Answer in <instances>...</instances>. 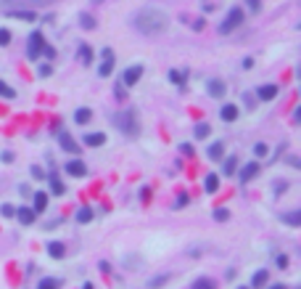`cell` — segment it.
<instances>
[{"label": "cell", "instance_id": "43", "mask_svg": "<svg viewBox=\"0 0 301 289\" xmlns=\"http://www.w3.org/2000/svg\"><path fill=\"white\" fill-rule=\"evenodd\" d=\"M32 175H35L37 180H45V173L40 170V167H32Z\"/></svg>", "mask_w": 301, "mask_h": 289}, {"label": "cell", "instance_id": "3", "mask_svg": "<svg viewBox=\"0 0 301 289\" xmlns=\"http://www.w3.org/2000/svg\"><path fill=\"white\" fill-rule=\"evenodd\" d=\"M114 122H117V128H122L127 135H137V119L132 117V112H119L117 117H114Z\"/></svg>", "mask_w": 301, "mask_h": 289}, {"label": "cell", "instance_id": "27", "mask_svg": "<svg viewBox=\"0 0 301 289\" xmlns=\"http://www.w3.org/2000/svg\"><path fill=\"white\" fill-rule=\"evenodd\" d=\"M79 24H82L85 29H95V24H98V22H95L90 13H79Z\"/></svg>", "mask_w": 301, "mask_h": 289}, {"label": "cell", "instance_id": "24", "mask_svg": "<svg viewBox=\"0 0 301 289\" xmlns=\"http://www.w3.org/2000/svg\"><path fill=\"white\" fill-rule=\"evenodd\" d=\"M111 72H114V58H103V64L98 67V74L101 77H108Z\"/></svg>", "mask_w": 301, "mask_h": 289}, {"label": "cell", "instance_id": "2", "mask_svg": "<svg viewBox=\"0 0 301 289\" xmlns=\"http://www.w3.org/2000/svg\"><path fill=\"white\" fill-rule=\"evenodd\" d=\"M243 19H246V13H243L241 8H238V6L230 8V11H227V16H225V22L219 24V32H222V35H230L233 29H238V27L243 24Z\"/></svg>", "mask_w": 301, "mask_h": 289}, {"label": "cell", "instance_id": "44", "mask_svg": "<svg viewBox=\"0 0 301 289\" xmlns=\"http://www.w3.org/2000/svg\"><path fill=\"white\" fill-rule=\"evenodd\" d=\"M203 27H206V22H203V19H196V22H193V29H196V32H201Z\"/></svg>", "mask_w": 301, "mask_h": 289}, {"label": "cell", "instance_id": "35", "mask_svg": "<svg viewBox=\"0 0 301 289\" xmlns=\"http://www.w3.org/2000/svg\"><path fill=\"white\" fill-rule=\"evenodd\" d=\"M51 191H53V194H63L66 189H63V183H61L58 178H51Z\"/></svg>", "mask_w": 301, "mask_h": 289}, {"label": "cell", "instance_id": "40", "mask_svg": "<svg viewBox=\"0 0 301 289\" xmlns=\"http://www.w3.org/2000/svg\"><path fill=\"white\" fill-rule=\"evenodd\" d=\"M180 151H182L185 157H196V149L190 146V143H180Z\"/></svg>", "mask_w": 301, "mask_h": 289}, {"label": "cell", "instance_id": "25", "mask_svg": "<svg viewBox=\"0 0 301 289\" xmlns=\"http://www.w3.org/2000/svg\"><path fill=\"white\" fill-rule=\"evenodd\" d=\"M283 220L288 223V225H293V228H296V225H301V212H298V210H293V212H288V215H283Z\"/></svg>", "mask_w": 301, "mask_h": 289}, {"label": "cell", "instance_id": "18", "mask_svg": "<svg viewBox=\"0 0 301 289\" xmlns=\"http://www.w3.org/2000/svg\"><path fill=\"white\" fill-rule=\"evenodd\" d=\"M267 281H269V273H267L264 268H259L257 273H253V279H251V286H257V289H259V286H264Z\"/></svg>", "mask_w": 301, "mask_h": 289}, {"label": "cell", "instance_id": "39", "mask_svg": "<svg viewBox=\"0 0 301 289\" xmlns=\"http://www.w3.org/2000/svg\"><path fill=\"white\" fill-rule=\"evenodd\" d=\"M0 45H3V48L11 45V32H8V29H0Z\"/></svg>", "mask_w": 301, "mask_h": 289}, {"label": "cell", "instance_id": "47", "mask_svg": "<svg viewBox=\"0 0 301 289\" xmlns=\"http://www.w3.org/2000/svg\"><path fill=\"white\" fill-rule=\"evenodd\" d=\"M0 159H3V162H8V164H11V162H13V154H11V151H6V154H3V157H0Z\"/></svg>", "mask_w": 301, "mask_h": 289}, {"label": "cell", "instance_id": "5", "mask_svg": "<svg viewBox=\"0 0 301 289\" xmlns=\"http://www.w3.org/2000/svg\"><path fill=\"white\" fill-rule=\"evenodd\" d=\"M140 77H143V67H140V64H135V67H127V69H124V74H122V85H124V88H132V85H137V82H140Z\"/></svg>", "mask_w": 301, "mask_h": 289}, {"label": "cell", "instance_id": "48", "mask_svg": "<svg viewBox=\"0 0 301 289\" xmlns=\"http://www.w3.org/2000/svg\"><path fill=\"white\" fill-rule=\"evenodd\" d=\"M124 96H127V93H124V85H119V88H117V98H124Z\"/></svg>", "mask_w": 301, "mask_h": 289}, {"label": "cell", "instance_id": "11", "mask_svg": "<svg viewBox=\"0 0 301 289\" xmlns=\"http://www.w3.org/2000/svg\"><path fill=\"white\" fill-rule=\"evenodd\" d=\"M16 218H19V223H24V225H32L35 218H37V212L29 210V207H19V210H16Z\"/></svg>", "mask_w": 301, "mask_h": 289}, {"label": "cell", "instance_id": "34", "mask_svg": "<svg viewBox=\"0 0 301 289\" xmlns=\"http://www.w3.org/2000/svg\"><path fill=\"white\" fill-rule=\"evenodd\" d=\"M0 215H3V218H16V207L13 204H3V207H0Z\"/></svg>", "mask_w": 301, "mask_h": 289}, {"label": "cell", "instance_id": "45", "mask_svg": "<svg viewBox=\"0 0 301 289\" xmlns=\"http://www.w3.org/2000/svg\"><path fill=\"white\" fill-rule=\"evenodd\" d=\"M188 199H190L188 194H180V199H177V207H185V204H188Z\"/></svg>", "mask_w": 301, "mask_h": 289}, {"label": "cell", "instance_id": "33", "mask_svg": "<svg viewBox=\"0 0 301 289\" xmlns=\"http://www.w3.org/2000/svg\"><path fill=\"white\" fill-rule=\"evenodd\" d=\"M167 279H169L167 273H164V276H156V279L148 281V286H151V289H158V286H164V284H167Z\"/></svg>", "mask_w": 301, "mask_h": 289}, {"label": "cell", "instance_id": "29", "mask_svg": "<svg viewBox=\"0 0 301 289\" xmlns=\"http://www.w3.org/2000/svg\"><path fill=\"white\" fill-rule=\"evenodd\" d=\"M193 133H196V138H206V135H209V133H212V128H209V125H206V122H198Z\"/></svg>", "mask_w": 301, "mask_h": 289}, {"label": "cell", "instance_id": "32", "mask_svg": "<svg viewBox=\"0 0 301 289\" xmlns=\"http://www.w3.org/2000/svg\"><path fill=\"white\" fill-rule=\"evenodd\" d=\"M190 289H214V281H212V279H198Z\"/></svg>", "mask_w": 301, "mask_h": 289}, {"label": "cell", "instance_id": "30", "mask_svg": "<svg viewBox=\"0 0 301 289\" xmlns=\"http://www.w3.org/2000/svg\"><path fill=\"white\" fill-rule=\"evenodd\" d=\"M58 286H61V281H58V279H42L37 289H58Z\"/></svg>", "mask_w": 301, "mask_h": 289}, {"label": "cell", "instance_id": "8", "mask_svg": "<svg viewBox=\"0 0 301 289\" xmlns=\"http://www.w3.org/2000/svg\"><path fill=\"white\" fill-rule=\"evenodd\" d=\"M259 170H262L259 162H248V164H243V170H241V175H238V178H241L243 183H248V180H253V178L259 175Z\"/></svg>", "mask_w": 301, "mask_h": 289}, {"label": "cell", "instance_id": "23", "mask_svg": "<svg viewBox=\"0 0 301 289\" xmlns=\"http://www.w3.org/2000/svg\"><path fill=\"white\" fill-rule=\"evenodd\" d=\"M0 98H6V101H13L16 98V90L11 85H6L3 80H0Z\"/></svg>", "mask_w": 301, "mask_h": 289}, {"label": "cell", "instance_id": "7", "mask_svg": "<svg viewBox=\"0 0 301 289\" xmlns=\"http://www.w3.org/2000/svg\"><path fill=\"white\" fill-rule=\"evenodd\" d=\"M225 90H227L225 80H209V82H206V93H209L212 98H222V96H225Z\"/></svg>", "mask_w": 301, "mask_h": 289}, {"label": "cell", "instance_id": "20", "mask_svg": "<svg viewBox=\"0 0 301 289\" xmlns=\"http://www.w3.org/2000/svg\"><path fill=\"white\" fill-rule=\"evenodd\" d=\"M222 154H225V143H222V141L209 146V159H222Z\"/></svg>", "mask_w": 301, "mask_h": 289}, {"label": "cell", "instance_id": "41", "mask_svg": "<svg viewBox=\"0 0 301 289\" xmlns=\"http://www.w3.org/2000/svg\"><path fill=\"white\" fill-rule=\"evenodd\" d=\"M275 265L277 268H288V255H277L275 257Z\"/></svg>", "mask_w": 301, "mask_h": 289}, {"label": "cell", "instance_id": "4", "mask_svg": "<svg viewBox=\"0 0 301 289\" xmlns=\"http://www.w3.org/2000/svg\"><path fill=\"white\" fill-rule=\"evenodd\" d=\"M42 45H45L42 32H32V35H29V48H27V58H29V61H35V58L40 56Z\"/></svg>", "mask_w": 301, "mask_h": 289}, {"label": "cell", "instance_id": "13", "mask_svg": "<svg viewBox=\"0 0 301 289\" xmlns=\"http://www.w3.org/2000/svg\"><path fill=\"white\" fill-rule=\"evenodd\" d=\"M82 141H85V146H90V149H98V146L106 143V133H87Z\"/></svg>", "mask_w": 301, "mask_h": 289}, {"label": "cell", "instance_id": "21", "mask_svg": "<svg viewBox=\"0 0 301 289\" xmlns=\"http://www.w3.org/2000/svg\"><path fill=\"white\" fill-rule=\"evenodd\" d=\"M203 189H206V194H214V191L219 189V178H217V175H206Z\"/></svg>", "mask_w": 301, "mask_h": 289}, {"label": "cell", "instance_id": "50", "mask_svg": "<svg viewBox=\"0 0 301 289\" xmlns=\"http://www.w3.org/2000/svg\"><path fill=\"white\" fill-rule=\"evenodd\" d=\"M82 289H95V286H92V284H85V286H82Z\"/></svg>", "mask_w": 301, "mask_h": 289}, {"label": "cell", "instance_id": "26", "mask_svg": "<svg viewBox=\"0 0 301 289\" xmlns=\"http://www.w3.org/2000/svg\"><path fill=\"white\" fill-rule=\"evenodd\" d=\"M235 167H238V157H227V159H225V167H222V173H225V175H233Z\"/></svg>", "mask_w": 301, "mask_h": 289}, {"label": "cell", "instance_id": "51", "mask_svg": "<svg viewBox=\"0 0 301 289\" xmlns=\"http://www.w3.org/2000/svg\"><path fill=\"white\" fill-rule=\"evenodd\" d=\"M238 289H248V286H238Z\"/></svg>", "mask_w": 301, "mask_h": 289}, {"label": "cell", "instance_id": "10", "mask_svg": "<svg viewBox=\"0 0 301 289\" xmlns=\"http://www.w3.org/2000/svg\"><path fill=\"white\" fill-rule=\"evenodd\" d=\"M58 143H61V149H63V151H72L74 157L79 154V146L74 143V138H72L69 133H61V135H58Z\"/></svg>", "mask_w": 301, "mask_h": 289}, {"label": "cell", "instance_id": "38", "mask_svg": "<svg viewBox=\"0 0 301 289\" xmlns=\"http://www.w3.org/2000/svg\"><path fill=\"white\" fill-rule=\"evenodd\" d=\"M246 6H248V11L259 13V11H262V0H246Z\"/></svg>", "mask_w": 301, "mask_h": 289}, {"label": "cell", "instance_id": "17", "mask_svg": "<svg viewBox=\"0 0 301 289\" xmlns=\"http://www.w3.org/2000/svg\"><path fill=\"white\" fill-rule=\"evenodd\" d=\"M185 80H188V72L185 69H172L169 72V82L172 85H185Z\"/></svg>", "mask_w": 301, "mask_h": 289}, {"label": "cell", "instance_id": "6", "mask_svg": "<svg viewBox=\"0 0 301 289\" xmlns=\"http://www.w3.org/2000/svg\"><path fill=\"white\" fill-rule=\"evenodd\" d=\"M66 173H69V178H85L87 175V164L82 159H69L66 162Z\"/></svg>", "mask_w": 301, "mask_h": 289}, {"label": "cell", "instance_id": "9", "mask_svg": "<svg viewBox=\"0 0 301 289\" xmlns=\"http://www.w3.org/2000/svg\"><path fill=\"white\" fill-rule=\"evenodd\" d=\"M219 117L225 119V122H235V119L241 117V109H238L235 104H225V106H222V112H219Z\"/></svg>", "mask_w": 301, "mask_h": 289}, {"label": "cell", "instance_id": "49", "mask_svg": "<svg viewBox=\"0 0 301 289\" xmlns=\"http://www.w3.org/2000/svg\"><path fill=\"white\" fill-rule=\"evenodd\" d=\"M269 289H288V286H285V284H272Z\"/></svg>", "mask_w": 301, "mask_h": 289}, {"label": "cell", "instance_id": "12", "mask_svg": "<svg viewBox=\"0 0 301 289\" xmlns=\"http://www.w3.org/2000/svg\"><path fill=\"white\" fill-rule=\"evenodd\" d=\"M277 93H280V88H277V85H262V88L257 90L259 101H272V98H275Z\"/></svg>", "mask_w": 301, "mask_h": 289}, {"label": "cell", "instance_id": "19", "mask_svg": "<svg viewBox=\"0 0 301 289\" xmlns=\"http://www.w3.org/2000/svg\"><path fill=\"white\" fill-rule=\"evenodd\" d=\"M92 218H95L92 207H79V210H77V220H79V223H90Z\"/></svg>", "mask_w": 301, "mask_h": 289}, {"label": "cell", "instance_id": "15", "mask_svg": "<svg viewBox=\"0 0 301 289\" xmlns=\"http://www.w3.org/2000/svg\"><path fill=\"white\" fill-rule=\"evenodd\" d=\"M48 255L56 257V260H61V257L66 255V247H63L61 241H48Z\"/></svg>", "mask_w": 301, "mask_h": 289}, {"label": "cell", "instance_id": "22", "mask_svg": "<svg viewBox=\"0 0 301 289\" xmlns=\"http://www.w3.org/2000/svg\"><path fill=\"white\" fill-rule=\"evenodd\" d=\"M48 207V194L45 191H37L35 194V212H42Z\"/></svg>", "mask_w": 301, "mask_h": 289}, {"label": "cell", "instance_id": "28", "mask_svg": "<svg viewBox=\"0 0 301 289\" xmlns=\"http://www.w3.org/2000/svg\"><path fill=\"white\" fill-rule=\"evenodd\" d=\"M212 215H214V220L225 223V220H230V210H225V207H217V210L212 212Z\"/></svg>", "mask_w": 301, "mask_h": 289}, {"label": "cell", "instance_id": "14", "mask_svg": "<svg viewBox=\"0 0 301 289\" xmlns=\"http://www.w3.org/2000/svg\"><path fill=\"white\" fill-rule=\"evenodd\" d=\"M90 119H92V112L87 109V106H79V109L74 112V122L77 125H87Z\"/></svg>", "mask_w": 301, "mask_h": 289}, {"label": "cell", "instance_id": "36", "mask_svg": "<svg viewBox=\"0 0 301 289\" xmlns=\"http://www.w3.org/2000/svg\"><path fill=\"white\" fill-rule=\"evenodd\" d=\"M40 53H42L45 58H56V48H53V45H48V43L42 45V51H40Z\"/></svg>", "mask_w": 301, "mask_h": 289}, {"label": "cell", "instance_id": "1", "mask_svg": "<svg viewBox=\"0 0 301 289\" xmlns=\"http://www.w3.org/2000/svg\"><path fill=\"white\" fill-rule=\"evenodd\" d=\"M167 24H169L167 13L158 11V8H143V11L135 13V27L143 35H158V32L167 29Z\"/></svg>", "mask_w": 301, "mask_h": 289}, {"label": "cell", "instance_id": "46", "mask_svg": "<svg viewBox=\"0 0 301 289\" xmlns=\"http://www.w3.org/2000/svg\"><path fill=\"white\" fill-rule=\"evenodd\" d=\"M101 56H103V58H114V51H111V48H103Z\"/></svg>", "mask_w": 301, "mask_h": 289}, {"label": "cell", "instance_id": "16", "mask_svg": "<svg viewBox=\"0 0 301 289\" xmlns=\"http://www.w3.org/2000/svg\"><path fill=\"white\" fill-rule=\"evenodd\" d=\"M8 16L11 19H19V22H35L37 13L35 11H8Z\"/></svg>", "mask_w": 301, "mask_h": 289}, {"label": "cell", "instance_id": "37", "mask_svg": "<svg viewBox=\"0 0 301 289\" xmlns=\"http://www.w3.org/2000/svg\"><path fill=\"white\" fill-rule=\"evenodd\" d=\"M253 154H257V157H267V143H253Z\"/></svg>", "mask_w": 301, "mask_h": 289}, {"label": "cell", "instance_id": "31", "mask_svg": "<svg viewBox=\"0 0 301 289\" xmlns=\"http://www.w3.org/2000/svg\"><path fill=\"white\" fill-rule=\"evenodd\" d=\"M79 58H82L85 64H90V61H92V48H87V45H82V48H79Z\"/></svg>", "mask_w": 301, "mask_h": 289}, {"label": "cell", "instance_id": "42", "mask_svg": "<svg viewBox=\"0 0 301 289\" xmlns=\"http://www.w3.org/2000/svg\"><path fill=\"white\" fill-rule=\"evenodd\" d=\"M37 74H40V77H51V74H53L51 64H45V67H40V69H37Z\"/></svg>", "mask_w": 301, "mask_h": 289}]
</instances>
